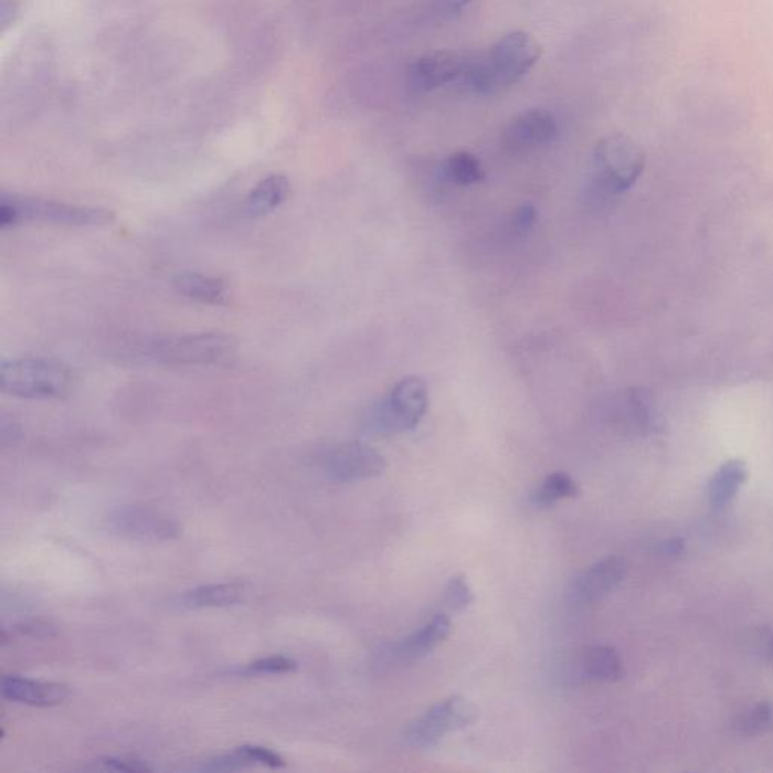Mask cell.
I'll use <instances>...</instances> for the list:
<instances>
[{"label": "cell", "mask_w": 773, "mask_h": 773, "mask_svg": "<svg viewBox=\"0 0 773 773\" xmlns=\"http://www.w3.org/2000/svg\"><path fill=\"white\" fill-rule=\"evenodd\" d=\"M542 46L529 32L512 31L488 51L467 53L466 68L458 81L468 92L491 94L523 80L541 60Z\"/></svg>", "instance_id": "cell-1"}, {"label": "cell", "mask_w": 773, "mask_h": 773, "mask_svg": "<svg viewBox=\"0 0 773 773\" xmlns=\"http://www.w3.org/2000/svg\"><path fill=\"white\" fill-rule=\"evenodd\" d=\"M115 220L108 209L92 208L64 203V201L39 199V197L15 195L3 193L0 199V227L2 230L18 227L27 222H43V224L68 225V227H96L106 225Z\"/></svg>", "instance_id": "cell-2"}, {"label": "cell", "mask_w": 773, "mask_h": 773, "mask_svg": "<svg viewBox=\"0 0 773 773\" xmlns=\"http://www.w3.org/2000/svg\"><path fill=\"white\" fill-rule=\"evenodd\" d=\"M72 369L52 359L3 361L0 368L2 392L22 399H61L72 393Z\"/></svg>", "instance_id": "cell-3"}, {"label": "cell", "mask_w": 773, "mask_h": 773, "mask_svg": "<svg viewBox=\"0 0 773 773\" xmlns=\"http://www.w3.org/2000/svg\"><path fill=\"white\" fill-rule=\"evenodd\" d=\"M430 406L425 381L406 377L393 386L389 396L370 406L363 417L364 430L370 434H399L414 430Z\"/></svg>", "instance_id": "cell-4"}, {"label": "cell", "mask_w": 773, "mask_h": 773, "mask_svg": "<svg viewBox=\"0 0 773 773\" xmlns=\"http://www.w3.org/2000/svg\"><path fill=\"white\" fill-rule=\"evenodd\" d=\"M148 353L167 366L227 368L237 359V341L224 332H200L156 341Z\"/></svg>", "instance_id": "cell-5"}, {"label": "cell", "mask_w": 773, "mask_h": 773, "mask_svg": "<svg viewBox=\"0 0 773 773\" xmlns=\"http://www.w3.org/2000/svg\"><path fill=\"white\" fill-rule=\"evenodd\" d=\"M645 168L639 144L623 134L600 139L592 156L594 182L607 193L626 192L637 182Z\"/></svg>", "instance_id": "cell-6"}, {"label": "cell", "mask_w": 773, "mask_h": 773, "mask_svg": "<svg viewBox=\"0 0 773 773\" xmlns=\"http://www.w3.org/2000/svg\"><path fill=\"white\" fill-rule=\"evenodd\" d=\"M478 719V709L466 698L455 697L437 702L405 730V742L417 750H433L444 735L470 727Z\"/></svg>", "instance_id": "cell-7"}, {"label": "cell", "mask_w": 773, "mask_h": 773, "mask_svg": "<svg viewBox=\"0 0 773 773\" xmlns=\"http://www.w3.org/2000/svg\"><path fill=\"white\" fill-rule=\"evenodd\" d=\"M319 467L332 483L348 484L377 478L386 468V460L369 444L348 442L328 447L320 455Z\"/></svg>", "instance_id": "cell-8"}, {"label": "cell", "mask_w": 773, "mask_h": 773, "mask_svg": "<svg viewBox=\"0 0 773 773\" xmlns=\"http://www.w3.org/2000/svg\"><path fill=\"white\" fill-rule=\"evenodd\" d=\"M110 532L123 540L138 542H166L176 540L180 526L167 513L147 507H121L110 512L108 518Z\"/></svg>", "instance_id": "cell-9"}, {"label": "cell", "mask_w": 773, "mask_h": 773, "mask_svg": "<svg viewBox=\"0 0 773 773\" xmlns=\"http://www.w3.org/2000/svg\"><path fill=\"white\" fill-rule=\"evenodd\" d=\"M467 53L438 51L426 53L409 68V86L414 93H430L444 85L454 84L466 68Z\"/></svg>", "instance_id": "cell-10"}, {"label": "cell", "mask_w": 773, "mask_h": 773, "mask_svg": "<svg viewBox=\"0 0 773 773\" xmlns=\"http://www.w3.org/2000/svg\"><path fill=\"white\" fill-rule=\"evenodd\" d=\"M626 573L627 563L623 558H604L574 580L570 595L583 604L600 602L623 582Z\"/></svg>", "instance_id": "cell-11"}, {"label": "cell", "mask_w": 773, "mask_h": 773, "mask_svg": "<svg viewBox=\"0 0 773 773\" xmlns=\"http://www.w3.org/2000/svg\"><path fill=\"white\" fill-rule=\"evenodd\" d=\"M558 137V123L553 114L546 109H530L513 117L504 139L516 150L546 146Z\"/></svg>", "instance_id": "cell-12"}, {"label": "cell", "mask_w": 773, "mask_h": 773, "mask_svg": "<svg viewBox=\"0 0 773 773\" xmlns=\"http://www.w3.org/2000/svg\"><path fill=\"white\" fill-rule=\"evenodd\" d=\"M67 695V688L56 682L29 680L18 676L2 678V697L8 701L34 707H51L63 702Z\"/></svg>", "instance_id": "cell-13"}, {"label": "cell", "mask_w": 773, "mask_h": 773, "mask_svg": "<svg viewBox=\"0 0 773 773\" xmlns=\"http://www.w3.org/2000/svg\"><path fill=\"white\" fill-rule=\"evenodd\" d=\"M452 623L446 615H435L425 626L419 628L396 645V656L401 660H417L434 652L451 635Z\"/></svg>", "instance_id": "cell-14"}, {"label": "cell", "mask_w": 773, "mask_h": 773, "mask_svg": "<svg viewBox=\"0 0 773 773\" xmlns=\"http://www.w3.org/2000/svg\"><path fill=\"white\" fill-rule=\"evenodd\" d=\"M750 478V470L745 460L731 459L722 464L714 473L709 484L710 507L714 511H722L733 504L735 496Z\"/></svg>", "instance_id": "cell-15"}, {"label": "cell", "mask_w": 773, "mask_h": 773, "mask_svg": "<svg viewBox=\"0 0 773 773\" xmlns=\"http://www.w3.org/2000/svg\"><path fill=\"white\" fill-rule=\"evenodd\" d=\"M176 290L192 301L209 306H225L232 298L227 283L222 278L199 273H183L174 278Z\"/></svg>", "instance_id": "cell-16"}, {"label": "cell", "mask_w": 773, "mask_h": 773, "mask_svg": "<svg viewBox=\"0 0 773 773\" xmlns=\"http://www.w3.org/2000/svg\"><path fill=\"white\" fill-rule=\"evenodd\" d=\"M290 193V183L285 176L273 174L263 179L250 192L245 201L244 212L248 218H262L273 213L285 203Z\"/></svg>", "instance_id": "cell-17"}, {"label": "cell", "mask_w": 773, "mask_h": 773, "mask_svg": "<svg viewBox=\"0 0 773 773\" xmlns=\"http://www.w3.org/2000/svg\"><path fill=\"white\" fill-rule=\"evenodd\" d=\"M244 595L245 585L242 583H213L184 592L179 604L184 608L227 607L240 603Z\"/></svg>", "instance_id": "cell-18"}, {"label": "cell", "mask_w": 773, "mask_h": 773, "mask_svg": "<svg viewBox=\"0 0 773 773\" xmlns=\"http://www.w3.org/2000/svg\"><path fill=\"white\" fill-rule=\"evenodd\" d=\"M580 668L591 681L612 682L623 677V660L618 652L607 645L587 648L580 659Z\"/></svg>", "instance_id": "cell-19"}, {"label": "cell", "mask_w": 773, "mask_h": 773, "mask_svg": "<svg viewBox=\"0 0 773 773\" xmlns=\"http://www.w3.org/2000/svg\"><path fill=\"white\" fill-rule=\"evenodd\" d=\"M580 495L579 484L566 473H553L534 489L532 504L538 508H550L563 499Z\"/></svg>", "instance_id": "cell-20"}, {"label": "cell", "mask_w": 773, "mask_h": 773, "mask_svg": "<svg viewBox=\"0 0 773 773\" xmlns=\"http://www.w3.org/2000/svg\"><path fill=\"white\" fill-rule=\"evenodd\" d=\"M444 176L459 187H470V184L483 182L484 170L476 156L468 151H458L449 156L444 162Z\"/></svg>", "instance_id": "cell-21"}, {"label": "cell", "mask_w": 773, "mask_h": 773, "mask_svg": "<svg viewBox=\"0 0 773 773\" xmlns=\"http://www.w3.org/2000/svg\"><path fill=\"white\" fill-rule=\"evenodd\" d=\"M738 733L746 738H760L773 733V702L760 701L740 714L735 722Z\"/></svg>", "instance_id": "cell-22"}, {"label": "cell", "mask_w": 773, "mask_h": 773, "mask_svg": "<svg viewBox=\"0 0 773 773\" xmlns=\"http://www.w3.org/2000/svg\"><path fill=\"white\" fill-rule=\"evenodd\" d=\"M627 410L632 422L639 430H649L656 423V409H654L652 394L644 389H632L627 393Z\"/></svg>", "instance_id": "cell-23"}, {"label": "cell", "mask_w": 773, "mask_h": 773, "mask_svg": "<svg viewBox=\"0 0 773 773\" xmlns=\"http://www.w3.org/2000/svg\"><path fill=\"white\" fill-rule=\"evenodd\" d=\"M296 661L285 656H271L266 659L253 661L241 669L245 676H271V674H287L295 671Z\"/></svg>", "instance_id": "cell-24"}, {"label": "cell", "mask_w": 773, "mask_h": 773, "mask_svg": "<svg viewBox=\"0 0 773 773\" xmlns=\"http://www.w3.org/2000/svg\"><path fill=\"white\" fill-rule=\"evenodd\" d=\"M444 600L452 611H463V608L470 606L475 595H473L472 587L464 575H454L449 580Z\"/></svg>", "instance_id": "cell-25"}, {"label": "cell", "mask_w": 773, "mask_h": 773, "mask_svg": "<svg viewBox=\"0 0 773 773\" xmlns=\"http://www.w3.org/2000/svg\"><path fill=\"white\" fill-rule=\"evenodd\" d=\"M100 763L103 767L117 772L141 773L151 771V767L146 762L134 759V756H106Z\"/></svg>", "instance_id": "cell-26"}, {"label": "cell", "mask_w": 773, "mask_h": 773, "mask_svg": "<svg viewBox=\"0 0 773 773\" xmlns=\"http://www.w3.org/2000/svg\"><path fill=\"white\" fill-rule=\"evenodd\" d=\"M534 221H537V211H534L533 205L523 204L512 213L509 224H511L513 232L523 234L533 227Z\"/></svg>", "instance_id": "cell-27"}, {"label": "cell", "mask_w": 773, "mask_h": 773, "mask_svg": "<svg viewBox=\"0 0 773 773\" xmlns=\"http://www.w3.org/2000/svg\"><path fill=\"white\" fill-rule=\"evenodd\" d=\"M472 2L473 0H433V8L440 18L456 19Z\"/></svg>", "instance_id": "cell-28"}, {"label": "cell", "mask_w": 773, "mask_h": 773, "mask_svg": "<svg viewBox=\"0 0 773 773\" xmlns=\"http://www.w3.org/2000/svg\"><path fill=\"white\" fill-rule=\"evenodd\" d=\"M15 631L22 635L36 637V639H46V637L56 635V627L46 621H28V623L20 624Z\"/></svg>", "instance_id": "cell-29"}, {"label": "cell", "mask_w": 773, "mask_h": 773, "mask_svg": "<svg viewBox=\"0 0 773 773\" xmlns=\"http://www.w3.org/2000/svg\"><path fill=\"white\" fill-rule=\"evenodd\" d=\"M0 431H2L3 444H7L8 442H10V443L15 442V440H18L19 434H20L19 426L15 425V423L12 421L10 423H8L7 419H3L2 430H0Z\"/></svg>", "instance_id": "cell-30"}, {"label": "cell", "mask_w": 773, "mask_h": 773, "mask_svg": "<svg viewBox=\"0 0 773 773\" xmlns=\"http://www.w3.org/2000/svg\"><path fill=\"white\" fill-rule=\"evenodd\" d=\"M771 648H772V656H773V639H772V647Z\"/></svg>", "instance_id": "cell-31"}]
</instances>
